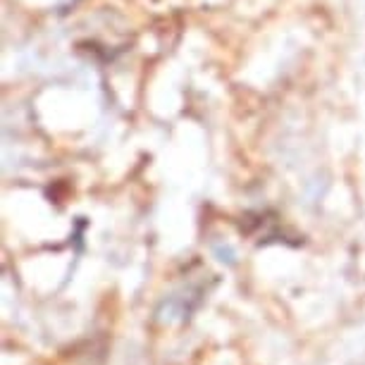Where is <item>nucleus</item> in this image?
Returning a JSON list of instances; mask_svg holds the SVG:
<instances>
[]
</instances>
